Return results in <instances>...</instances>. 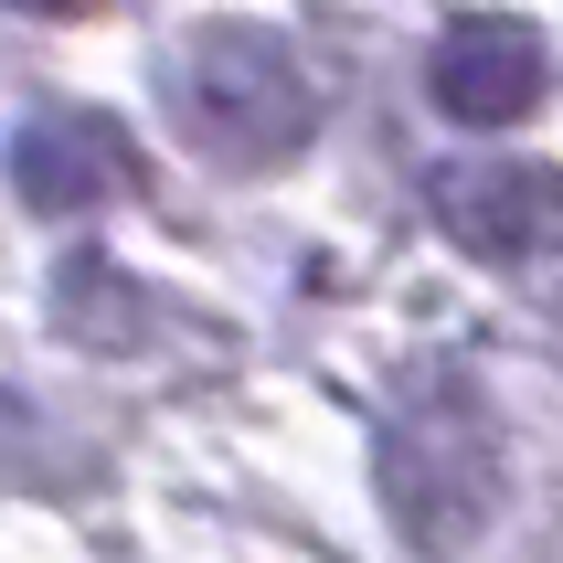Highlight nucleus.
Masks as SVG:
<instances>
[{"label":"nucleus","instance_id":"f257e3e1","mask_svg":"<svg viewBox=\"0 0 563 563\" xmlns=\"http://www.w3.org/2000/svg\"><path fill=\"white\" fill-rule=\"evenodd\" d=\"M373 489L415 553H468L500 521V489H510V446H500L489 394L468 373L405 383L373 426Z\"/></svg>","mask_w":563,"mask_h":563},{"label":"nucleus","instance_id":"f03ea898","mask_svg":"<svg viewBox=\"0 0 563 563\" xmlns=\"http://www.w3.org/2000/svg\"><path fill=\"white\" fill-rule=\"evenodd\" d=\"M170 118L223 170H277V159H298L319 139V86L287 32L191 22V43H170Z\"/></svg>","mask_w":563,"mask_h":563},{"label":"nucleus","instance_id":"7ed1b4c3","mask_svg":"<svg viewBox=\"0 0 563 563\" xmlns=\"http://www.w3.org/2000/svg\"><path fill=\"white\" fill-rule=\"evenodd\" d=\"M426 213L478 266H532V255H563V170L553 159H446L426 181Z\"/></svg>","mask_w":563,"mask_h":563},{"label":"nucleus","instance_id":"20e7f679","mask_svg":"<svg viewBox=\"0 0 563 563\" xmlns=\"http://www.w3.org/2000/svg\"><path fill=\"white\" fill-rule=\"evenodd\" d=\"M0 170H11V191H22L32 213H96V202H118L128 181H139V150H128V128L107 118V107H32V118H11V139H0Z\"/></svg>","mask_w":563,"mask_h":563},{"label":"nucleus","instance_id":"39448f33","mask_svg":"<svg viewBox=\"0 0 563 563\" xmlns=\"http://www.w3.org/2000/svg\"><path fill=\"white\" fill-rule=\"evenodd\" d=\"M542 75H553V54H542V32L521 22V11H457V22L437 32V54H426V96H437V118H457V128L532 118Z\"/></svg>","mask_w":563,"mask_h":563},{"label":"nucleus","instance_id":"423d86ee","mask_svg":"<svg viewBox=\"0 0 563 563\" xmlns=\"http://www.w3.org/2000/svg\"><path fill=\"white\" fill-rule=\"evenodd\" d=\"M54 330L86 341V351H150L159 330H170V309H159L128 266H107V255H64L54 266Z\"/></svg>","mask_w":563,"mask_h":563},{"label":"nucleus","instance_id":"0eeeda50","mask_svg":"<svg viewBox=\"0 0 563 563\" xmlns=\"http://www.w3.org/2000/svg\"><path fill=\"white\" fill-rule=\"evenodd\" d=\"M11 11H75V0H11Z\"/></svg>","mask_w":563,"mask_h":563}]
</instances>
